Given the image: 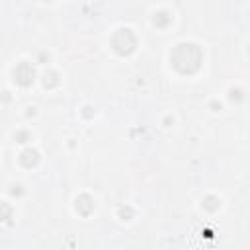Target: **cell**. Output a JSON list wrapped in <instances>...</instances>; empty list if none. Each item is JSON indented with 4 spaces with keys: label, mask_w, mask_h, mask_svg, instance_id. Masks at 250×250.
Instances as JSON below:
<instances>
[{
    "label": "cell",
    "mask_w": 250,
    "mask_h": 250,
    "mask_svg": "<svg viewBox=\"0 0 250 250\" xmlns=\"http://www.w3.org/2000/svg\"><path fill=\"white\" fill-rule=\"evenodd\" d=\"M31 76H33V70H31V66L29 64H20L18 66V70H16V78L21 82V84H27L29 80H31Z\"/></svg>",
    "instance_id": "6da1fadb"
}]
</instances>
